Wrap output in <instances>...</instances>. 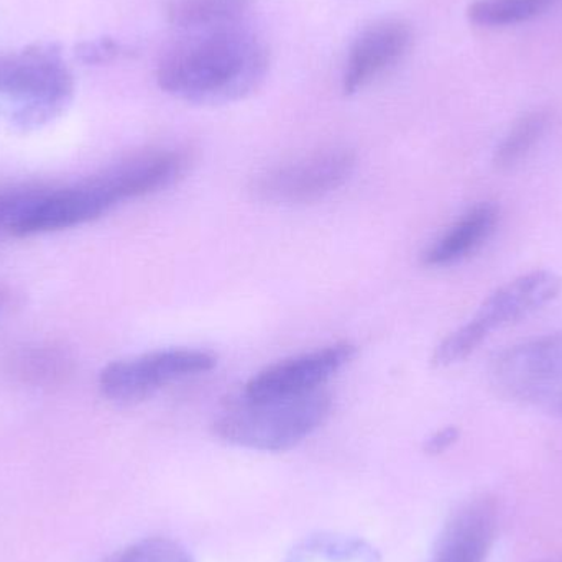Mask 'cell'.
<instances>
[{
  "label": "cell",
  "instance_id": "1",
  "mask_svg": "<svg viewBox=\"0 0 562 562\" xmlns=\"http://www.w3.org/2000/svg\"><path fill=\"white\" fill-rule=\"evenodd\" d=\"M158 65L161 91L191 104L216 105L249 98L266 82L269 48L240 23L188 32Z\"/></svg>",
  "mask_w": 562,
  "mask_h": 562
},
{
  "label": "cell",
  "instance_id": "2",
  "mask_svg": "<svg viewBox=\"0 0 562 562\" xmlns=\"http://www.w3.org/2000/svg\"><path fill=\"white\" fill-rule=\"evenodd\" d=\"M75 89V76L56 43L0 53V115L15 131H38L61 117Z\"/></svg>",
  "mask_w": 562,
  "mask_h": 562
},
{
  "label": "cell",
  "instance_id": "3",
  "mask_svg": "<svg viewBox=\"0 0 562 562\" xmlns=\"http://www.w3.org/2000/svg\"><path fill=\"white\" fill-rule=\"evenodd\" d=\"M333 396L326 390L288 398L247 400L233 396L213 423L217 438L262 452L296 448L329 418Z\"/></svg>",
  "mask_w": 562,
  "mask_h": 562
},
{
  "label": "cell",
  "instance_id": "4",
  "mask_svg": "<svg viewBox=\"0 0 562 562\" xmlns=\"http://www.w3.org/2000/svg\"><path fill=\"white\" fill-rule=\"evenodd\" d=\"M491 382L505 398L562 419V333L502 350L492 359Z\"/></svg>",
  "mask_w": 562,
  "mask_h": 562
},
{
  "label": "cell",
  "instance_id": "5",
  "mask_svg": "<svg viewBox=\"0 0 562 562\" xmlns=\"http://www.w3.org/2000/svg\"><path fill=\"white\" fill-rule=\"evenodd\" d=\"M356 165L349 148H323L266 168L254 177L250 191L257 200L277 206L316 203L344 187Z\"/></svg>",
  "mask_w": 562,
  "mask_h": 562
},
{
  "label": "cell",
  "instance_id": "6",
  "mask_svg": "<svg viewBox=\"0 0 562 562\" xmlns=\"http://www.w3.org/2000/svg\"><path fill=\"white\" fill-rule=\"evenodd\" d=\"M216 366L217 356L207 350H155L105 366L99 373V389L111 402H144L170 383L211 372Z\"/></svg>",
  "mask_w": 562,
  "mask_h": 562
},
{
  "label": "cell",
  "instance_id": "7",
  "mask_svg": "<svg viewBox=\"0 0 562 562\" xmlns=\"http://www.w3.org/2000/svg\"><path fill=\"white\" fill-rule=\"evenodd\" d=\"M356 353L353 344L337 342L280 360L254 375L239 395L247 400H272L316 392L352 362Z\"/></svg>",
  "mask_w": 562,
  "mask_h": 562
},
{
  "label": "cell",
  "instance_id": "8",
  "mask_svg": "<svg viewBox=\"0 0 562 562\" xmlns=\"http://www.w3.org/2000/svg\"><path fill=\"white\" fill-rule=\"evenodd\" d=\"M190 165V155L181 148H151L128 155L92 178L115 206L173 187Z\"/></svg>",
  "mask_w": 562,
  "mask_h": 562
},
{
  "label": "cell",
  "instance_id": "9",
  "mask_svg": "<svg viewBox=\"0 0 562 562\" xmlns=\"http://www.w3.org/2000/svg\"><path fill=\"white\" fill-rule=\"evenodd\" d=\"M412 42V29L403 20L385 19L367 26L350 46L344 66V94H357L392 71L405 58Z\"/></svg>",
  "mask_w": 562,
  "mask_h": 562
},
{
  "label": "cell",
  "instance_id": "10",
  "mask_svg": "<svg viewBox=\"0 0 562 562\" xmlns=\"http://www.w3.org/2000/svg\"><path fill=\"white\" fill-rule=\"evenodd\" d=\"M498 531L497 505L475 497L456 508L442 525L429 562H485Z\"/></svg>",
  "mask_w": 562,
  "mask_h": 562
},
{
  "label": "cell",
  "instance_id": "11",
  "mask_svg": "<svg viewBox=\"0 0 562 562\" xmlns=\"http://www.w3.org/2000/svg\"><path fill=\"white\" fill-rule=\"evenodd\" d=\"M561 290L560 276L550 270H535L495 290L469 321L488 337L495 329L518 323L547 306L560 296Z\"/></svg>",
  "mask_w": 562,
  "mask_h": 562
},
{
  "label": "cell",
  "instance_id": "12",
  "mask_svg": "<svg viewBox=\"0 0 562 562\" xmlns=\"http://www.w3.org/2000/svg\"><path fill=\"white\" fill-rule=\"evenodd\" d=\"M497 223V206L477 204L425 250L423 263L426 267H449L462 262L487 243Z\"/></svg>",
  "mask_w": 562,
  "mask_h": 562
},
{
  "label": "cell",
  "instance_id": "13",
  "mask_svg": "<svg viewBox=\"0 0 562 562\" xmlns=\"http://www.w3.org/2000/svg\"><path fill=\"white\" fill-rule=\"evenodd\" d=\"M7 372L30 386H56L72 372L71 353L52 342L20 347L7 359Z\"/></svg>",
  "mask_w": 562,
  "mask_h": 562
},
{
  "label": "cell",
  "instance_id": "14",
  "mask_svg": "<svg viewBox=\"0 0 562 562\" xmlns=\"http://www.w3.org/2000/svg\"><path fill=\"white\" fill-rule=\"evenodd\" d=\"M252 0H170L168 22L184 32L240 23Z\"/></svg>",
  "mask_w": 562,
  "mask_h": 562
},
{
  "label": "cell",
  "instance_id": "15",
  "mask_svg": "<svg viewBox=\"0 0 562 562\" xmlns=\"http://www.w3.org/2000/svg\"><path fill=\"white\" fill-rule=\"evenodd\" d=\"M284 562H380V558L359 538L323 533L297 544Z\"/></svg>",
  "mask_w": 562,
  "mask_h": 562
},
{
  "label": "cell",
  "instance_id": "16",
  "mask_svg": "<svg viewBox=\"0 0 562 562\" xmlns=\"http://www.w3.org/2000/svg\"><path fill=\"white\" fill-rule=\"evenodd\" d=\"M550 124V114L544 111L528 112L518 119L495 150V168L498 171H507L520 165L540 144Z\"/></svg>",
  "mask_w": 562,
  "mask_h": 562
},
{
  "label": "cell",
  "instance_id": "17",
  "mask_svg": "<svg viewBox=\"0 0 562 562\" xmlns=\"http://www.w3.org/2000/svg\"><path fill=\"white\" fill-rule=\"evenodd\" d=\"M560 0H475L468 9L472 23L485 29L518 25L543 15Z\"/></svg>",
  "mask_w": 562,
  "mask_h": 562
},
{
  "label": "cell",
  "instance_id": "18",
  "mask_svg": "<svg viewBox=\"0 0 562 562\" xmlns=\"http://www.w3.org/2000/svg\"><path fill=\"white\" fill-rule=\"evenodd\" d=\"M117 562H196L193 554L170 538H148L128 548Z\"/></svg>",
  "mask_w": 562,
  "mask_h": 562
},
{
  "label": "cell",
  "instance_id": "19",
  "mask_svg": "<svg viewBox=\"0 0 562 562\" xmlns=\"http://www.w3.org/2000/svg\"><path fill=\"white\" fill-rule=\"evenodd\" d=\"M127 53V48L112 36L86 40L76 45L75 55L85 65H108Z\"/></svg>",
  "mask_w": 562,
  "mask_h": 562
},
{
  "label": "cell",
  "instance_id": "20",
  "mask_svg": "<svg viewBox=\"0 0 562 562\" xmlns=\"http://www.w3.org/2000/svg\"><path fill=\"white\" fill-rule=\"evenodd\" d=\"M458 439L459 429L454 428V426H448V428L436 431L435 435L426 441L425 451L428 452L429 456L442 454V452L448 451Z\"/></svg>",
  "mask_w": 562,
  "mask_h": 562
},
{
  "label": "cell",
  "instance_id": "21",
  "mask_svg": "<svg viewBox=\"0 0 562 562\" xmlns=\"http://www.w3.org/2000/svg\"><path fill=\"white\" fill-rule=\"evenodd\" d=\"M2 304H3V294L0 293V307H2Z\"/></svg>",
  "mask_w": 562,
  "mask_h": 562
}]
</instances>
